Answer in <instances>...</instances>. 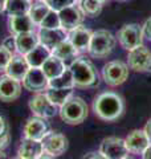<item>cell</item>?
I'll return each mask as SVG.
<instances>
[{
    "label": "cell",
    "mask_w": 151,
    "mask_h": 159,
    "mask_svg": "<svg viewBox=\"0 0 151 159\" xmlns=\"http://www.w3.org/2000/svg\"><path fill=\"white\" fill-rule=\"evenodd\" d=\"M125 143L127 150L134 154H142L151 145L144 130H133L125 139Z\"/></svg>",
    "instance_id": "ac0fdd59"
},
{
    "label": "cell",
    "mask_w": 151,
    "mask_h": 159,
    "mask_svg": "<svg viewBox=\"0 0 151 159\" xmlns=\"http://www.w3.org/2000/svg\"><path fill=\"white\" fill-rule=\"evenodd\" d=\"M2 45H3L4 48H7L8 51L11 52L12 54H15V53L17 52V49H16V39H15L13 34H12V36H9V37H7L6 40H4Z\"/></svg>",
    "instance_id": "836d02e7"
},
{
    "label": "cell",
    "mask_w": 151,
    "mask_h": 159,
    "mask_svg": "<svg viewBox=\"0 0 151 159\" xmlns=\"http://www.w3.org/2000/svg\"><path fill=\"white\" fill-rule=\"evenodd\" d=\"M49 11H50V8L48 7V4L45 2H37L34 4H31V8H29V11H28V15L36 25H40Z\"/></svg>",
    "instance_id": "83f0119b"
},
{
    "label": "cell",
    "mask_w": 151,
    "mask_h": 159,
    "mask_svg": "<svg viewBox=\"0 0 151 159\" xmlns=\"http://www.w3.org/2000/svg\"><path fill=\"white\" fill-rule=\"evenodd\" d=\"M37 159H56V157H52V155H48V154H45L43 152L41 155H40Z\"/></svg>",
    "instance_id": "ab89813d"
},
{
    "label": "cell",
    "mask_w": 151,
    "mask_h": 159,
    "mask_svg": "<svg viewBox=\"0 0 151 159\" xmlns=\"http://www.w3.org/2000/svg\"><path fill=\"white\" fill-rule=\"evenodd\" d=\"M13 159H23V158H21V157H19V155H17L16 158H13Z\"/></svg>",
    "instance_id": "ee69618b"
},
{
    "label": "cell",
    "mask_w": 151,
    "mask_h": 159,
    "mask_svg": "<svg viewBox=\"0 0 151 159\" xmlns=\"http://www.w3.org/2000/svg\"><path fill=\"white\" fill-rule=\"evenodd\" d=\"M125 159H134V158H129V157H126Z\"/></svg>",
    "instance_id": "f6af8a7d"
},
{
    "label": "cell",
    "mask_w": 151,
    "mask_h": 159,
    "mask_svg": "<svg viewBox=\"0 0 151 159\" xmlns=\"http://www.w3.org/2000/svg\"><path fill=\"white\" fill-rule=\"evenodd\" d=\"M97 2H99V3H101V4H103V3H105V2H108V0H97Z\"/></svg>",
    "instance_id": "b9f144b4"
},
{
    "label": "cell",
    "mask_w": 151,
    "mask_h": 159,
    "mask_svg": "<svg viewBox=\"0 0 151 159\" xmlns=\"http://www.w3.org/2000/svg\"><path fill=\"white\" fill-rule=\"evenodd\" d=\"M102 77L110 86L122 85L129 77V66L119 60L110 61L102 69Z\"/></svg>",
    "instance_id": "8992f818"
},
{
    "label": "cell",
    "mask_w": 151,
    "mask_h": 159,
    "mask_svg": "<svg viewBox=\"0 0 151 159\" xmlns=\"http://www.w3.org/2000/svg\"><path fill=\"white\" fill-rule=\"evenodd\" d=\"M29 109L36 117H41L45 119L54 117V114L57 113V106L49 101L45 93H39L29 99Z\"/></svg>",
    "instance_id": "8fae6325"
},
{
    "label": "cell",
    "mask_w": 151,
    "mask_h": 159,
    "mask_svg": "<svg viewBox=\"0 0 151 159\" xmlns=\"http://www.w3.org/2000/svg\"><path fill=\"white\" fill-rule=\"evenodd\" d=\"M28 2H32V0H28Z\"/></svg>",
    "instance_id": "c3c4849f"
},
{
    "label": "cell",
    "mask_w": 151,
    "mask_h": 159,
    "mask_svg": "<svg viewBox=\"0 0 151 159\" xmlns=\"http://www.w3.org/2000/svg\"><path fill=\"white\" fill-rule=\"evenodd\" d=\"M13 54L8 51L7 48H4L3 45H0V72H6V69L8 66L9 61H11Z\"/></svg>",
    "instance_id": "1f68e13d"
},
{
    "label": "cell",
    "mask_w": 151,
    "mask_h": 159,
    "mask_svg": "<svg viewBox=\"0 0 151 159\" xmlns=\"http://www.w3.org/2000/svg\"><path fill=\"white\" fill-rule=\"evenodd\" d=\"M50 53L53 56H56L57 58H60L61 61L65 64L66 66H69L76 58H77V54H78V51L73 47V44L69 41V40H64L58 44L57 47H54Z\"/></svg>",
    "instance_id": "44dd1931"
},
{
    "label": "cell",
    "mask_w": 151,
    "mask_h": 159,
    "mask_svg": "<svg viewBox=\"0 0 151 159\" xmlns=\"http://www.w3.org/2000/svg\"><path fill=\"white\" fill-rule=\"evenodd\" d=\"M68 66L65 65V64L61 61L60 58H57L56 56H53L52 53H50V56L45 60L44 64L41 65V69H43V72L44 74L47 76L48 80H52L54 77H57L60 76L65 69H66Z\"/></svg>",
    "instance_id": "603a6c76"
},
{
    "label": "cell",
    "mask_w": 151,
    "mask_h": 159,
    "mask_svg": "<svg viewBox=\"0 0 151 159\" xmlns=\"http://www.w3.org/2000/svg\"><path fill=\"white\" fill-rule=\"evenodd\" d=\"M43 152L44 150H43L41 141L25 138V137L21 141V143H20V147L17 151L19 157H21L23 159H37Z\"/></svg>",
    "instance_id": "ffe728a7"
},
{
    "label": "cell",
    "mask_w": 151,
    "mask_h": 159,
    "mask_svg": "<svg viewBox=\"0 0 151 159\" xmlns=\"http://www.w3.org/2000/svg\"><path fill=\"white\" fill-rule=\"evenodd\" d=\"M119 2H125V0H119Z\"/></svg>",
    "instance_id": "7dc6e473"
},
{
    "label": "cell",
    "mask_w": 151,
    "mask_h": 159,
    "mask_svg": "<svg viewBox=\"0 0 151 159\" xmlns=\"http://www.w3.org/2000/svg\"><path fill=\"white\" fill-rule=\"evenodd\" d=\"M76 88H93L98 85V73L93 64L84 57H77L69 65Z\"/></svg>",
    "instance_id": "7a4b0ae2"
},
{
    "label": "cell",
    "mask_w": 151,
    "mask_h": 159,
    "mask_svg": "<svg viewBox=\"0 0 151 159\" xmlns=\"http://www.w3.org/2000/svg\"><path fill=\"white\" fill-rule=\"evenodd\" d=\"M8 129V126H7V123H6V121H4V118L3 117H0V134L2 133H4Z\"/></svg>",
    "instance_id": "f35d334b"
},
{
    "label": "cell",
    "mask_w": 151,
    "mask_h": 159,
    "mask_svg": "<svg viewBox=\"0 0 151 159\" xmlns=\"http://www.w3.org/2000/svg\"><path fill=\"white\" fill-rule=\"evenodd\" d=\"M39 2H44V0H39Z\"/></svg>",
    "instance_id": "bcb514c9"
},
{
    "label": "cell",
    "mask_w": 151,
    "mask_h": 159,
    "mask_svg": "<svg viewBox=\"0 0 151 159\" xmlns=\"http://www.w3.org/2000/svg\"><path fill=\"white\" fill-rule=\"evenodd\" d=\"M48 88H54V89H72V88H74V80H73V74H72L70 68L68 66L60 76L49 80Z\"/></svg>",
    "instance_id": "d4e9b609"
},
{
    "label": "cell",
    "mask_w": 151,
    "mask_h": 159,
    "mask_svg": "<svg viewBox=\"0 0 151 159\" xmlns=\"http://www.w3.org/2000/svg\"><path fill=\"white\" fill-rule=\"evenodd\" d=\"M84 12L81 11V8L78 6H76V3L69 6L66 8L58 11V17H60V23H61V28L64 31H72L76 27L81 25L84 21Z\"/></svg>",
    "instance_id": "7c38bea8"
},
{
    "label": "cell",
    "mask_w": 151,
    "mask_h": 159,
    "mask_svg": "<svg viewBox=\"0 0 151 159\" xmlns=\"http://www.w3.org/2000/svg\"><path fill=\"white\" fill-rule=\"evenodd\" d=\"M84 159H106L102 154H99V152H89L86 154V155L84 157Z\"/></svg>",
    "instance_id": "d590c367"
},
{
    "label": "cell",
    "mask_w": 151,
    "mask_h": 159,
    "mask_svg": "<svg viewBox=\"0 0 151 159\" xmlns=\"http://www.w3.org/2000/svg\"><path fill=\"white\" fill-rule=\"evenodd\" d=\"M9 143V133L8 129L4 133L0 134V157L4 158L6 157V147L8 146Z\"/></svg>",
    "instance_id": "d6a6232c"
},
{
    "label": "cell",
    "mask_w": 151,
    "mask_h": 159,
    "mask_svg": "<svg viewBox=\"0 0 151 159\" xmlns=\"http://www.w3.org/2000/svg\"><path fill=\"white\" fill-rule=\"evenodd\" d=\"M50 56V49L44 47L43 44H39L36 48H33L28 54H25V58L31 68H41L44 61Z\"/></svg>",
    "instance_id": "cb8c5ba5"
},
{
    "label": "cell",
    "mask_w": 151,
    "mask_h": 159,
    "mask_svg": "<svg viewBox=\"0 0 151 159\" xmlns=\"http://www.w3.org/2000/svg\"><path fill=\"white\" fill-rule=\"evenodd\" d=\"M48 82L49 80L44 74L41 68H29V70L23 80V86L28 92L40 93L48 89Z\"/></svg>",
    "instance_id": "30bf717a"
},
{
    "label": "cell",
    "mask_w": 151,
    "mask_h": 159,
    "mask_svg": "<svg viewBox=\"0 0 151 159\" xmlns=\"http://www.w3.org/2000/svg\"><path fill=\"white\" fill-rule=\"evenodd\" d=\"M76 2H77V0H76Z\"/></svg>",
    "instance_id": "681fc988"
},
{
    "label": "cell",
    "mask_w": 151,
    "mask_h": 159,
    "mask_svg": "<svg viewBox=\"0 0 151 159\" xmlns=\"http://www.w3.org/2000/svg\"><path fill=\"white\" fill-rule=\"evenodd\" d=\"M6 3H7V0H0V13L6 11Z\"/></svg>",
    "instance_id": "60d3db41"
},
{
    "label": "cell",
    "mask_w": 151,
    "mask_h": 159,
    "mask_svg": "<svg viewBox=\"0 0 151 159\" xmlns=\"http://www.w3.org/2000/svg\"><path fill=\"white\" fill-rule=\"evenodd\" d=\"M21 94V84L17 80L7 76H0V101L12 102Z\"/></svg>",
    "instance_id": "4fadbf2b"
},
{
    "label": "cell",
    "mask_w": 151,
    "mask_h": 159,
    "mask_svg": "<svg viewBox=\"0 0 151 159\" xmlns=\"http://www.w3.org/2000/svg\"><path fill=\"white\" fill-rule=\"evenodd\" d=\"M29 68L31 66H29L25 56L15 53L11 58V61L8 64L7 69H6V74L15 78V80H17V81H23L25 74H27V72L29 70Z\"/></svg>",
    "instance_id": "e0dca14e"
},
{
    "label": "cell",
    "mask_w": 151,
    "mask_h": 159,
    "mask_svg": "<svg viewBox=\"0 0 151 159\" xmlns=\"http://www.w3.org/2000/svg\"><path fill=\"white\" fill-rule=\"evenodd\" d=\"M60 117L68 125H80L88 117V105L80 97H69L60 106Z\"/></svg>",
    "instance_id": "3957f363"
},
{
    "label": "cell",
    "mask_w": 151,
    "mask_h": 159,
    "mask_svg": "<svg viewBox=\"0 0 151 159\" xmlns=\"http://www.w3.org/2000/svg\"><path fill=\"white\" fill-rule=\"evenodd\" d=\"M44 2L48 4V7L52 9V11L58 12V11H61V9L74 4L76 0H44Z\"/></svg>",
    "instance_id": "4dcf8cb0"
},
{
    "label": "cell",
    "mask_w": 151,
    "mask_h": 159,
    "mask_svg": "<svg viewBox=\"0 0 151 159\" xmlns=\"http://www.w3.org/2000/svg\"><path fill=\"white\" fill-rule=\"evenodd\" d=\"M40 28H61V23H60V17H58V12L56 11H50L48 12V15L44 17V20L41 21V24L39 25Z\"/></svg>",
    "instance_id": "f546056e"
},
{
    "label": "cell",
    "mask_w": 151,
    "mask_h": 159,
    "mask_svg": "<svg viewBox=\"0 0 151 159\" xmlns=\"http://www.w3.org/2000/svg\"><path fill=\"white\" fill-rule=\"evenodd\" d=\"M43 150L45 154L52 157H58L68 150V139L61 133L48 131L41 139Z\"/></svg>",
    "instance_id": "ba28073f"
},
{
    "label": "cell",
    "mask_w": 151,
    "mask_h": 159,
    "mask_svg": "<svg viewBox=\"0 0 151 159\" xmlns=\"http://www.w3.org/2000/svg\"><path fill=\"white\" fill-rule=\"evenodd\" d=\"M147 72H151V62H150V66H149V70Z\"/></svg>",
    "instance_id": "7bdbcfd3"
},
{
    "label": "cell",
    "mask_w": 151,
    "mask_h": 159,
    "mask_svg": "<svg viewBox=\"0 0 151 159\" xmlns=\"http://www.w3.org/2000/svg\"><path fill=\"white\" fill-rule=\"evenodd\" d=\"M151 62V52L143 44L129 51L127 66L135 72H147Z\"/></svg>",
    "instance_id": "9c48e42d"
},
{
    "label": "cell",
    "mask_w": 151,
    "mask_h": 159,
    "mask_svg": "<svg viewBox=\"0 0 151 159\" xmlns=\"http://www.w3.org/2000/svg\"><path fill=\"white\" fill-rule=\"evenodd\" d=\"M144 133H146V135H147L149 141H150V143H151V118L147 121V123H146V126H144Z\"/></svg>",
    "instance_id": "8d00e7d4"
},
{
    "label": "cell",
    "mask_w": 151,
    "mask_h": 159,
    "mask_svg": "<svg viewBox=\"0 0 151 159\" xmlns=\"http://www.w3.org/2000/svg\"><path fill=\"white\" fill-rule=\"evenodd\" d=\"M16 39V49L19 54H28L32 51L33 48H36L40 41H39V36L36 32H25V33H20L15 36Z\"/></svg>",
    "instance_id": "7402d4cb"
},
{
    "label": "cell",
    "mask_w": 151,
    "mask_h": 159,
    "mask_svg": "<svg viewBox=\"0 0 151 159\" xmlns=\"http://www.w3.org/2000/svg\"><path fill=\"white\" fill-rule=\"evenodd\" d=\"M92 33L93 32L89 28L78 25L74 29H72V31H69L66 37L78 52H84V51H88V48H89Z\"/></svg>",
    "instance_id": "2e32d148"
},
{
    "label": "cell",
    "mask_w": 151,
    "mask_h": 159,
    "mask_svg": "<svg viewBox=\"0 0 151 159\" xmlns=\"http://www.w3.org/2000/svg\"><path fill=\"white\" fill-rule=\"evenodd\" d=\"M142 159H151V145L142 152Z\"/></svg>",
    "instance_id": "74e56055"
},
{
    "label": "cell",
    "mask_w": 151,
    "mask_h": 159,
    "mask_svg": "<svg viewBox=\"0 0 151 159\" xmlns=\"http://www.w3.org/2000/svg\"><path fill=\"white\" fill-rule=\"evenodd\" d=\"M118 41L126 51H131L143 44V31L139 24H126L118 31Z\"/></svg>",
    "instance_id": "5b68a950"
},
{
    "label": "cell",
    "mask_w": 151,
    "mask_h": 159,
    "mask_svg": "<svg viewBox=\"0 0 151 159\" xmlns=\"http://www.w3.org/2000/svg\"><path fill=\"white\" fill-rule=\"evenodd\" d=\"M31 8V2L28 0H7L6 12L9 16H17V15H27Z\"/></svg>",
    "instance_id": "4316f807"
},
{
    "label": "cell",
    "mask_w": 151,
    "mask_h": 159,
    "mask_svg": "<svg viewBox=\"0 0 151 159\" xmlns=\"http://www.w3.org/2000/svg\"><path fill=\"white\" fill-rule=\"evenodd\" d=\"M48 131H49V125L45 121V118L36 117V116L29 118L23 129L25 138L37 139V141H41Z\"/></svg>",
    "instance_id": "5bb4252c"
},
{
    "label": "cell",
    "mask_w": 151,
    "mask_h": 159,
    "mask_svg": "<svg viewBox=\"0 0 151 159\" xmlns=\"http://www.w3.org/2000/svg\"><path fill=\"white\" fill-rule=\"evenodd\" d=\"M142 31H143V36H146L149 40H151V17L149 20H146V23L142 27Z\"/></svg>",
    "instance_id": "e575fe53"
},
{
    "label": "cell",
    "mask_w": 151,
    "mask_h": 159,
    "mask_svg": "<svg viewBox=\"0 0 151 159\" xmlns=\"http://www.w3.org/2000/svg\"><path fill=\"white\" fill-rule=\"evenodd\" d=\"M66 31H64L62 28H40V31L37 33L39 41L40 44H43L44 47H47L48 49H52L54 47H57L60 43L66 40Z\"/></svg>",
    "instance_id": "9a60e30c"
},
{
    "label": "cell",
    "mask_w": 151,
    "mask_h": 159,
    "mask_svg": "<svg viewBox=\"0 0 151 159\" xmlns=\"http://www.w3.org/2000/svg\"><path fill=\"white\" fill-rule=\"evenodd\" d=\"M94 113L99 119L106 122H113L118 119L123 113V99L117 93L105 92L95 97L93 102Z\"/></svg>",
    "instance_id": "6da1fadb"
},
{
    "label": "cell",
    "mask_w": 151,
    "mask_h": 159,
    "mask_svg": "<svg viewBox=\"0 0 151 159\" xmlns=\"http://www.w3.org/2000/svg\"><path fill=\"white\" fill-rule=\"evenodd\" d=\"M114 47L115 37L112 34V32L106 31V29H99V31L92 33L88 52L94 58H103L113 52Z\"/></svg>",
    "instance_id": "277c9868"
},
{
    "label": "cell",
    "mask_w": 151,
    "mask_h": 159,
    "mask_svg": "<svg viewBox=\"0 0 151 159\" xmlns=\"http://www.w3.org/2000/svg\"><path fill=\"white\" fill-rule=\"evenodd\" d=\"M99 154L106 159H125L129 155V150L126 147L123 139L118 137H108L99 145Z\"/></svg>",
    "instance_id": "52a82bcc"
},
{
    "label": "cell",
    "mask_w": 151,
    "mask_h": 159,
    "mask_svg": "<svg viewBox=\"0 0 151 159\" xmlns=\"http://www.w3.org/2000/svg\"><path fill=\"white\" fill-rule=\"evenodd\" d=\"M36 24L32 21L29 15H17V16H9L8 19V28L13 36L25 32H33Z\"/></svg>",
    "instance_id": "d6986e66"
},
{
    "label": "cell",
    "mask_w": 151,
    "mask_h": 159,
    "mask_svg": "<svg viewBox=\"0 0 151 159\" xmlns=\"http://www.w3.org/2000/svg\"><path fill=\"white\" fill-rule=\"evenodd\" d=\"M45 94L49 98V101L56 106H61L65 101L73 96V88L72 89H54V88H48L45 90Z\"/></svg>",
    "instance_id": "484cf974"
},
{
    "label": "cell",
    "mask_w": 151,
    "mask_h": 159,
    "mask_svg": "<svg viewBox=\"0 0 151 159\" xmlns=\"http://www.w3.org/2000/svg\"><path fill=\"white\" fill-rule=\"evenodd\" d=\"M78 7L81 8L84 15L90 17H94L101 13L102 9V4L97 0H78Z\"/></svg>",
    "instance_id": "f1b7e54d"
}]
</instances>
